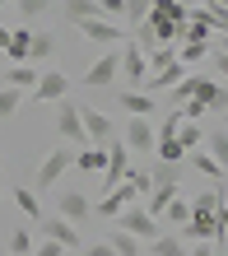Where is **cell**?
Returning <instances> with one entry per match:
<instances>
[{
    "instance_id": "cell-18",
    "label": "cell",
    "mask_w": 228,
    "mask_h": 256,
    "mask_svg": "<svg viewBox=\"0 0 228 256\" xmlns=\"http://www.w3.org/2000/svg\"><path fill=\"white\" fill-rule=\"evenodd\" d=\"M84 19H102L98 0H66V24H84Z\"/></svg>"
},
{
    "instance_id": "cell-35",
    "label": "cell",
    "mask_w": 228,
    "mask_h": 256,
    "mask_svg": "<svg viewBox=\"0 0 228 256\" xmlns=\"http://www.w3.org/2000/svg\"><path fill=\"white\" fill-rule=\"evenodd\" d=\"M28 256H66V247H56L52 238H47V242H38L33 252H28Z\"/></svg>"
},
{
    "instance_id": "cell-29",
    "label": "cell",
    "mask_w": 228,
    "mask_h": 256,
    "mask_svg": "<svg viewBox=\"0 0 228 256\" xmlns=\"http://www.w3.org/2000/svg\"><path fill=\"white\" fill-rule=\"evenodd\" d=\"M144 61H149V74H154V70H168V66L177 61V47H154Z\"/></svg>"
},
{
    "instance_id": "cell-21",
    "label": "cell",
    "mask_w": 228,
    "mask_h": 256,
    "mask_svg": "<svg viewBox=\"0 0 228 256\" xmlns=\"http://www.w3.org/2000/svg\"><path fill=\"white\" fill-rule=\"evenodd\" d=\"M33 84H38V70H28V66H14V70H5V88H28L33 94Z\"/></svg>"
},
{
    "instance_id": "cell-3",
    "label": "cell",
    "mask_w": 228,
    "mask_h": 256,
    "mask_svg": "<svg viewBox=\"0 0 228 256\" xmlns=\"http://www.w3.org/2000/svg\"><path fill=\"white\" fill-rule=\"evenodd\" d=\"M56 126H60V140H66L70 149H84V144H88V135H84V126H80V102L60 98V102H56Z\"/></svg>"
},
{
    "instance_id": "cell-17",
    "label": "cell",
    "mask_w": 228,
    "mask_h": 256,
    "mask_svg": "<svg viewBox=\"0 0 228 256\" xmlns=\"http://www.w3.org/2000/svg\"><path fill=\"white\" fill-rule=\"evenodd\" d=\"M200 144H205V154L214 158V163H224L228 158V130H224V122H214V130H210Z\"/></svg>"
},
{
    "instance_id": "cell-8",
    "label": "cell",
    "mask_w": 228,
    "mask_h": 256,
    "mask_svg": "<svg viewBox=\"0 0 228 256\" xmlns=\"http://www.w3.org/2000/svg\"><path fill=\"white\" fill-rule=\"evenodd\" d=\"M121 144H126V154H149V149H154V126H149V116H130Z\"/></svg>"
},
{
    "instance_id": "cell-28",
    "label": "cell",
    "mask_w": 228,
    "mask_h": 256,
    "mask_svg": "<svg viewBox=\"0 0 228 256\" xmlns=\"http://www.w3.org/2000/svg\"><path fill=\"white\" fill-rule=\"evenodd\" d=\"M52 5H56V0H14V10L24 14V24H28V19H42Z\"/></svg>"
},
{
    "instance_id": "cell-37",
    "label": "cell",
    "mask_w": 228,
    "mask_h": 256,
    "mask_svg": "<svg viewBox=\"0 0 228 256\" xmlns=\"http://www.w3.org/2000/svg\"><path fill=\"white\" fill-rule=\"evenodd\" d=\"M182 256H214V247H210V242H200V247H191V252H182Z\"/></svg>"
},
{
    "instance_id": "cell-15",
    "label": "cell",
    "mask_w": 228,
    "mask_h": 256,
    "mask_svg": "<svg viewBox=\"0 0 228 256\" xmlns=\"http://www.w3.org/2000/svg\"><path fill=\"white\" fill-rule=\"evenodd\" d=\"M56 56V33H33L28 38V56L24 61H52Z\"/></svg>"
},
{
    "instance_id": "cell-32",
    "label": "cell",
    "mask_w": 228,
    "mask_h": 256,
    "mask_svg": "<svg viewBox=\"0 0 228 256\" xmlns=\"http://www.w3.org/2000/svg\"><path fill=\"white\" fill-rule=\"evenodd\" d=\"M33 252V238H28V228H14L10 233V256H28Z\"/></svg>"
},
{
    "instance_id": "cell-34",
    "label": "cell",
    "mask_w": 228,
    "mask_h": 256,
    "mask_svg": "<svg viewBox=\"0 0 228 256\" xmlns=\"http://www.w3.org/2000/svg\"><path fill=\"white\" fill-rule=\"evenodd\" d=\"M149 177H154V182H177V163H158Z\"/></svg>"
},
{
    "instance_id": "cell-20",
    "label": "cell",
    "mask_w": 228,
    "mask_h": 256,
    "mask_svg": "<svg viewBox=\"0 0 228 256\" xmlns=\"http://www.w3.org/2000/svg\"><path fill=\"white\" fill-rule=\"evenodd\" d=\"M74 168L80 172H102V144H84L74 154Z\"/></svg>"
},
{
    "instance_id": "cell-24",
    "label": "cell",
    "mask_w": 228,
    "mask_h": 256,
    "mask_svg": "<svg viewBox=\"0 0 228 256\" xmlns=\"http://www.w3.org/2000/svg\"><path fill=\"white\" fill-rule=\"evenodd\" d=\"M200 140H205L200 122H182V126H177V144H182V154H186V149H196Z\"/></svg>"
},
{
    "instance_id": "cell-5",
    "label": "cell",
    "mask_w": 228,
    "mask_h": 256,
    "mask_svg": "<svg viewBox=\"0 0 228 256\" xmlns=\"http://www.w3.org/2000/svg\"><path fill=\"white\" fill-rule=\"evenodd\" d=\"M144 74H149L144 52L135 47V42H126V47H121V70H116V80H126L130 88H140V84H144Z\"/></svg>"
},
{
    "instance_id": "cell-22",
    "label": "cell",
    "mask_w": 228,
    "mask_h": 256,
    "mask_svg": "<svg viewBox=\"0 0 228 256\" xmlns=\"http://www.w3.org/2000/svg\"><path fill=\"white\" fill-rule=\"evenodd\" d=\"M149 256H182V238L177 233H158L149 242Z\"/></svg>"
},
{
    "instance_id": "cell-9",
    "label": "cell",
    "mask_w": 228,
    "mask_h": 256,
    "mask_svg": "<svg viewBox=\"0 0 228 256\" xmlns=\"http://www.w3.org/2000/svg\"><path fill=\"white\" fill-rule=\"evenodd\" d=\"M130 200H140V196H135V186H126V182H121V186H112V191L94 205V214H98V219H116Z\"/></svg>"
},
{
    "instance_id": "cell-31",
    "label": "cell",
    "mask_w": 228,
    "mask_h": 256,
    "mask_svg": "<svg viewBox=\"0 0 228 256\" xmlns=\"http://www.w3.org/2000/svg\"><path fill=\"white\" fill-rule=\"evenodd\" d=\"M196 168H200L205 177H214V186H224V163H214L210 154H196Z\"/></svg>"
},
{
    "instance_id": "cell-6",
    "label": "cell",
    "mask_w": 228,
    "mask_h": 256,
    "mask_svg": "<svg viewBox=\"0 0 228 256\" xmlns=\"http://www.w3.org/2000/svg\"><path fill=\"white\" fill-rule=\"evenodd\" d=\"M66 74L60 70H38V84H33V94H28V102H60L66 98Z\"/></svg>"
},
{
    "instance_id": "cell-33",
    "label": "cell",
    "mask_w": 228,
    "mask_h": 256,
    "mask_svg": "<svg viewBox=\"0 0 228 256\" xmlns=\"http://www.w3.org/2000/svg\"><path fill=\"white\" fill-rule=\"evenodd\" d=\"M126 19L130 24H144L149 19V0H126Z\"/></svg>"
},
{
    "instance_id": "cell-2",
    "label": "cell",
    "mask_w": 228,
    "mask_h": 256,
    "mask_svg": "<svg viewBox=\"0 0 228 256\" xmlns=\"http://www.w3.org/2000/svg\"><path fill=\"white\" fill-rule=\"evenodd\" d=\"M66 168H74V149H70V144H56L52 154L38 163V172H33V186H38V191L56 186L60 177H66Z\"/></svg>"
},
{
    "instance_id": "cell-11",
    "label": "cell",
    "mask_w": 228,
    "mask_h": 256,
    "mask_svg": "<svg viewBox=\"0 0 228 256\" xmlns=\"http://www.w3.org/2000/svg\"><path fill=\"white\" fill-rule=\"evenodd\" d=\"M42 233H47L56 247H66V252H74V247H80V228H74V224H66L60 214H56V219H47V214H42Z\"/></svg>"
},
{
    "instance_id": "cell-40",
    "label": "cell",
    "mask_w": 228,
    "mask_h": 256,
    "mask_svg": "<svg viewBox=\"0 0 228 256\" xmlns=\"http://www.w3.org/2000/svg\"><path fill=\"white\" fill-rule=\"evenodd\" d=\"M0 10H5V0H0Z\"/></svg>"
},
{
    "instance_id": "cell-14",
    "label": "cell",
    "mask_w": 228,
    "mask_h": 256,
    "mask_svg": "<svg viewBox=\"0 0 228 256\" xmlns=\"http://www.w3.org/2000/svg\"><path fill=\"white\" fill-rule=\"evenodd\" d=\"M196 102H205L214 116H224V108H228V94H224V84H214V80H200V88H196Z\"/></svg>"
},
{
    "instance_id": "cell-26",
    "label": "cell",
    "mask_w": 228,
    "mask_h": 256,
    "mask_svg": "<svg viewBox=\"0 0 228 256\" xmlns=\"http://www.w3.org/2000/svg\"><path fill=\"white\" fill-rule=\"evenodd\" d=\"M108 247H112L116 256H144V252H140V242H135L130 233H121V228H116V233L108 238Z\"/></svg>"
},
{
    "instance_id": "cell-30",
    "label": "cell",
    "mask_w": 228,
    "mask_h": 256,
    "mask_svg": "<svg viewBox=\"0 0 228 256\" xmlns=\"http://www.w3.org/2000/svg\"><path fill=\"white\" fill-rule=\"evenodd\" d=\"M19 108H24V94H19V88H5V84H0V116H14Z\"/></svg>"
},
{
    "instance_id": "cell-41",
    "label": "cell",
    "mask_w": 228,
    "mask_h": 256,
    "mask_svg": "<svg viewBox=\"0 0 228 256\" xmlns=\"http://www.w3.org/2000/svg\"><path fill=\"white\" fill-rule=\"evenodd\" d=\"M0 163H5V158H0Z\"/></svg>"
},
{
    "instance_id": "cell-16",
    "label": "cell",
    "mask_w": 228,
    "mask_h": 256,
    "mask_svg": "<svg viewBox=\"0 0 228 256\" xmlns=\"http://www.w3.org/2000/svg\"><path fill=\"white\" fill-rule=\"evenodd\" d=\"M116 102H121V108H126L130 116H149V112H154V108H158V102H154V98H149V94H140V88H126V94H121Z\"/></svg>"
},
{
    "instance_id": "cell-7",
    "label": "cell",
    "mask_w": 228,
    "mask_h": 256,
    "mask_svg": "<svg viewBox=\"0 0 228 256\" xmlns=\"http://www.w3.org/2000/svg\"><path fill=\"white\" fill-rule=\"evenodd\" d=\"M116 70H121V52H102L98 61L84 70V84H88V88H108V84L116 80Z\"/></svg>"
},
{
    "instance_id": "cell-13",
    "label": "cell",
    "mask_w": 228,
    "mask_h": 256,
    "mask_svg": "<svg viewBox=\"0 0 228 256\" xmlns=\"http://www.w3.org/2000/svg\"><path fill=\"white\" fill-rule=\"evenodd\" d=\"M60 219H66V224H84V219H94V205H88V196H80V191H60Z\"/></svg>"
},
{
    "instance_id": "cell-25",
    "label": "cell",
    "mask_w": 228,
    "mask_h": 256,
    "mask_svg": "<svg viewBox=\"0 0 228 256\" xmlns=\"http://www.w3.org/2000/svg\"><path fill=\"white\" fill-rule=\"evenodd\" d=\"M14 205L24 210V219H28V224H33V219H42V205H38V196L28 191V186H19V191H14Z\"/></svg>"
},
{
    "instance_id": "cell-1",
    "label": "cell",
    "mask_w": 228,
    "mask_h": 256,
    "mask_svg": "<svg viewBox=\"0 0 228 256\" xmlns=\"http://www.w3.org/2000/svg\"><path fill=\"white\" fill-rule=\"evenodd\" d=\"M116 224H121V233H130V238H135V242H154V238L163 233V224H158L154 214H144V205H140V200H130L126 210H121Z\"/></svg>"
},
{
    "instance_id": "cell-23",
    "label": "cell",
    "mask_w": 228,
    "mask_h": 256,
    "mask_svg": "<svg viewBox=\"0 0 228 256\" xmlns=\"http://www.w3.org/2000/svg\"><path fill=\"white\" fill-rule=\"evenodd\" d=\"M205 56H210L205 42H182V47H177V66L186 70V66H196V61H205Z\"/></svg>"
},
{
    "instance_id": "cell-12",
    "label": "cell",
    "mask_w": 228,
    "mask_h": 256,
    "mask_svg": "<svg viewBox=\"0 0 228 256\" xmlns=\"http://www.w3.org/2000/svg\"><path fill=\"white\" fill-rule=\"evenodd\" d=\"M74 28H80V38L98 42V47H112V42L121 38V28H116L112 19H84V24H74Z\"/></svg>"
},
{
    "instance_id": "cell-4",
    "label": "cell",
    "mask_w": 228,
    "mask_h": 256,
    "mask_svg": "<svg viewBox=\"0 0 228 256\" xmlns=\"http://www.w3.org/2000/svg\"><path fill=\"white\" fill-rule=\"evenodd\" d=\"M126 168H130V154H126V144H102V191L121 186Z\"/></svg>"
},
{
    "instance_id": "cell-10",
    "label": "cell",
    "mask_w": 228,
    "mask_h": 256,
    "mask_svg": "<svg viewBox=\"0 0 228 256\" xmlns=\"http://www.w3.org/2000/svg\"><path fill=\"white\" fill-rule=\"evenodd\" d=\"M80 126H84V135H88V144H108V140H112V122H108L98 108H80Z\"/></svg>"
},
{
    "instance_id": "cell-38",
    "label": "cell",
    "mask_w": 228,
    "mask_h": 256,
    "mask_svg": "<svg viewBox=\"0 0 228 256\" xmlns=\"http://www.w3.org/2000/svg\"><path fill=\"white\" fill-rule=\"evenodd\" d=\"M5 47H10V28L0 24V52H5Z\"/></svg>"
},
{
    "instance_id": "cell-36",
    "label": "cell",
    "mask_w": 228,
    "mask_h": 256,
    "mask_svg": "<svg viewBox=\"0 0 228 256\" xmlns=\"http://www.w3.org/2000/svg\"><path fill=\"white\" fill-rule=\"evenodd\" d=\"M84 256H116L108 242H94V247H84Z\"/></svg>"
},
{
    "instance_id": "cell-39",
    "label": "cell",
    "mask_w": 228,
    "mask_h": 256,
    "mask_svg": "<svg viewBox=\"0 0 228 256\" xmlns=\"http://www.w3.org/2000/svg\"><path fill=\"white\" fill-rule=\"evenodd\" d=\"M228 5V0H205V10H224Z\"/></svg>"
},
{
    "instance_id": "cell-27",
    "label": "cell",
    "mask_w": 228,
    "mask_h": 256,
    "mask_svg": "<svg viewBox=\"0 0 228 256\" xmlns=\"http://www.w3.org/2000/svg\"><path fill=\"white\" fill-rule=\"evenodd\" d=\"M158 219H168L172 228H182V224L191 219V205H186V200H168V205H163V214H158Z\"/></svg>"
},
{
    "instance_id": "cell-19",
    "label": "cell",
    "mask_w": 228,
    "mask_h": 256,
    "mask_svg": "<svg viewBox=\"0 0 228 256\" xmlns=\"http://www.w3.org/2000/svg\"><path fill=\"white\" fill-rule=\"evenodd\" d=\"M205 74H182V80L172 84V108H182V102H191L196 98V88H200Z\"/></svg>"
}]
</instances>
